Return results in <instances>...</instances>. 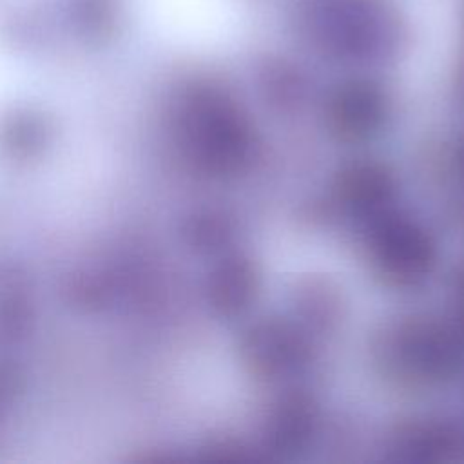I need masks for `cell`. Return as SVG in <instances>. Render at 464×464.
<instances>
[{"mask_svg":"<svg viewBox=\"0 0 464 464\" xmlns=\"http://www.w3.org/2000/svg\"><path fill=\"white\" fill-rule=\"evenodd\" d=\"M290 25L315 54L344 63L390 62L410 44V24L393 0H294Z\"/></svg>","mask_w":464,"mask_h":464,"instance_id":"1","label":"cell"},{"mask_svg":"<svg viewBox=\"0 0 464 464\" xmlns=\"http://www.w3.org/2000/svg\"><path fill=\"white\" fill-rule=\"evenodd\" d=\"M462 24H464V11H462Z\"/></svg>","mask_w":464,"mask_h":464,"instance_id":"2","label":"cell"}]
</instances>
